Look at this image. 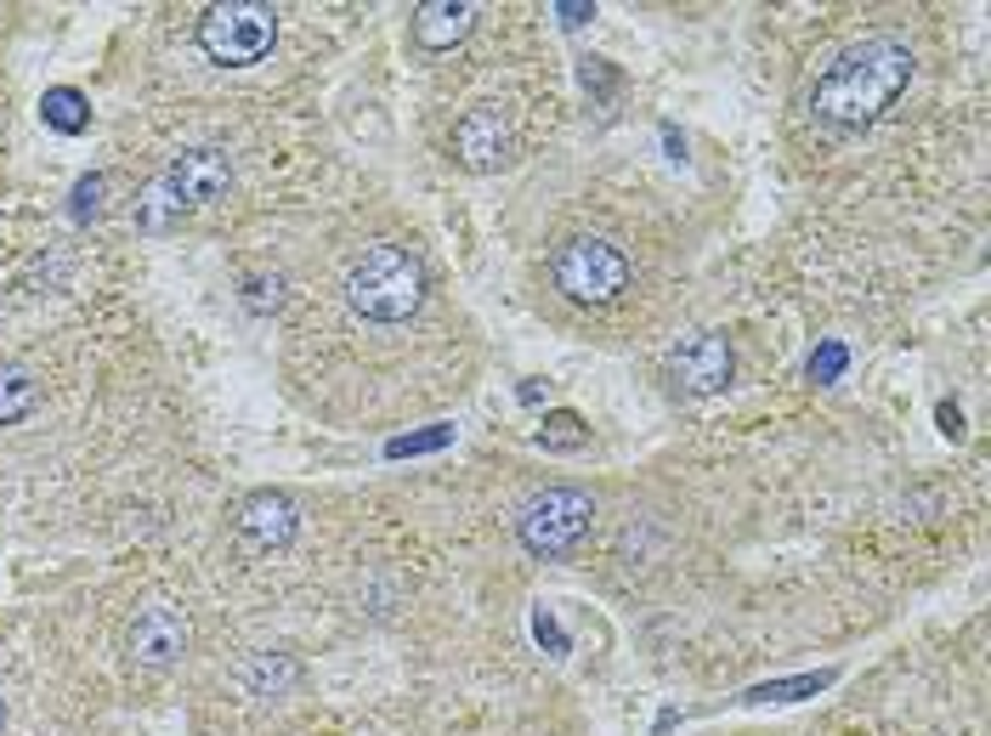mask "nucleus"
I'll use <instances>...</instances> for the list:
<instances>
[{
  "label": "nucleus",
  "mask_w": 991,
  "mask_h": 736,
  "mask_svg": "<svg viewBox=\"0 0 991 736\" xmlns=\"http://www.w3.org/2000/svg\"><path fill=\"white\" fill-rule=\"evenodd\" d=\"M103 187H108L103 176H85V182L74 187V221H85V216L103 210Z\"/></svg>",
  "instance_id": "6ab92c4d"
},
{
  "label": "nucleus",
  "mask_w": 991,
  "mask_h": 736,
  "mask_svg": "<svg viewBox=\"0 0 991 736\" xmlns=\"http://www.w3.org/2000/svg\"><path fill=\"white\" fill-rule=\"evenodd\" d=\"M510 153H516L510 119H505L499 108H493V103L471 108L465 119L453 125V159L465 164V171L487 176V171H499V164H510Z\"/></svg>",
  "instance_id": "6e6552de"
},
{
  "label": "nucleus",
  "mask_w": 991,
  "mask_h": 736,
  "mask_svg": "<svg viewBox=\"0 0 991 736\" xmlns=\"http://www.w3.org/2000/svg\"><path fill=\"white\" fill-rule=\"evenodd\" d=\"M130 657H137L142 668H164L176 663L182 646H187V618L176 607H142L137 618H130V634H125Z\"/></svg>",
  "instance_id": "1a4fd4ad"
},
{
  "label": "nucleus",
  "mask_w": 991,
  "mask_h": 736,
  "mask_svg": "<svg viewBox=\"0 0 991 736\" xmlns=\"http://www.w3.org/2000/svg\"><path fill=\"white\" fill-rule=\"evenodd\" d=\"M442 442H448V425H442V430H419V437H396L385 453L403 459V453H431V448H442Z\"/></svg>",
  "instance_id": "a211bd4d"
},
{
  "label": "nucleus",
  "mask_w": 991,
  "mask_h": 736,
  "mask_svg": "<svg viewBox=\"0 0 991 736\" xmlns=\"http://www.w3.org/2000/svg\"><path fill=\"white\" fill-rule=\"evenodd\" d=\"M912 46L896 35H867L844 46L828 69L810 85V119L828 137H862L867 125L884 119V108H896V96L912 85Z\"/></svg>",
  "instance_id": "f257e3e1"
},
{
  "label": "nucleus",
  "mask_w": 991,
  "mask_h": 736,
  "mask_svg": "<svg viewBox=\"0 0 991 736\" xmlns=\"http://www.w3.org/2000/svg\"><path fill=\"white\" fill-rule=\"evenodd\" d=\"M182 221H187L182 198L153 176V182L142 187V198H137V227H142V232H171V227H182Z\"/></svg>",
  "instance_id": "ddd939ff"
},
{
  "label": "nucleus",
  "mask_w": 991,
  "mask_h": 736,
  "mask_svg": "<svg viewBox=\"0 0 991 736\" xmlns=\"http://www.w3.org/2000/svg\"><path fill=\"white\" fill-rule=\"evenodd\" d=\"M669 375H675V386H680L685 396H714V391H725V386H731V375H737L731 341H725V334H714V329L691 334V341L675 346Z\"/></svg>",
  "instance_id": "0eeeda50"
},
{
  "label": "nucleus",
  "mask_w": 991,
  "mask_h": 736,
  "mask_svg": "<svg viewBox=\"0 0 991 736\" xmlns=\"http://www.w3.org/2000/svg\"><path fill=\"white\" fill-rule=\"evenodd\" d=\"M550 273H555V289L573 300V307H612V300L630 289V255H623L612 239L601 232H573L561 239L555 255H550Z\"/></svg>",
  "instance_id": "7ed1b4c3"
},
{
  "label": "nucleus",
  "mask_w": 991,
  "mask_h": 736,
  "mask_svg": "<svg viewBox=\"0 0 991 736\" xmlns=\"http://www.w3.org/2000/svg\"><path fill=\"white\" fill-rule=\"evenodd\" d=\"M555 18L567 23V28H578V23H584V18H595V12H589V7H555Z\"/></svg>",
  "instance_id": "5701e85b"
},
{
  "label": "nucleus",
  "mask_w": 991,
  "mask_h": 736,
  "mask_svg": "<svg viewBox=\"0 0 991 736\" xmlns=\"http://www.w3.org/2000/svg\"><path fill=\"white\" fill-rule=\"evenodd\" d=\"M41 108H46V125L69 130V137H74V130H85V119H91V114H85V96H80V91H69V85L46 91V103H41Z\"/></svg>",
  "instance_id": "dca6fc26"
},
{
  "label": "nucleus",
  "mask_w": 991,
  "mask_h": 736,
  "mask_svg": "<svg viewBox=\"0 0 991 736\" xmlns=\"http://www.w3.org/2000/svg\"><path fill=\"white\" fill-rule=\"evenodd\" d=\"M584 442H589V425H584L573 409L544 414V425H539V448H550V453H578Z\"/></svg>",
  "instance_id": "4468645a"
},
{
  "label": "nucleus",
  "mask_w": 991,
  "mask_h": 736,
  "mask_svg": "<svg viewBox=\"0 0 991 736\" xmlns=\"http://www.w3.org/2000/svg\"><path fill=\"white\" fill-rule=\"evenodd\" d=\"M159 182L171 187L176 198H182V210L193 216V210H205V205H216V198L233 187V159H227L221 148H187V153H176L171 164L159 171Z\"/></svg>",
  "instance_id": "423d86ee"
},
{
  "label": "nucleus",
  "mask_w": 991,
  "mask_h": 736,
  "mask_svg": "<svg viewBox=\"0 0 991 736\" xmlns=\"http://www.w3.org/2000/svg\"><path fill=\"white\" fill-rule=\"evenodd\" d=\"M589 521H595L589 493H578V487H544V493H533V498L521 505L516 532H521V544L533 550V555H567V550L584 544Z\"/></svg>",
  "instance_id": "39448f33"
},
{
  "label": "nucleus",
  "mask_w": 991,
  "mask_h": 736,
  "mask_svg": "<svg viewBox=\"0 0 991 736\" xmlns=\"http://www.w3.org/2000/svg\"><path fill=\"white\" fill-rule=\"evenodd\" d=\"M471 28H476V7H465V0H425V7H414V46L425 51H453Z\"/></svg>",
  "instance_id": "9b49d317"
},
{
  "label": "nucleus",
  "mask_w": 991,
  "mask_h": 736,
  "mask_svg": "<svg viewBox=\"0 0 991 736\" xmlns=\"http://www.w3.org/2000/svg\"><path fill=\"white\" fill-rule=\"evenodd\" d=\"M833 375H844V346H821L810 357V380H833Z\"/></svg>",
  "instance_id": "412c9836"
},
{
  "label": "nucleus",
  "mask_w": 991,
  "mask_h": 736,
  "mask_svg": "<svg viewBox=\"0 0 991 736\" xmlns=\"http://www.w3.org/2000/svg\"><path fill=\"white\" fill-rule=\"evenodd\" d=\"M239 539L255 550H284L295 539V505L289 493H250L239 505Z\"/></svg>",
  "instance_id": "9d476101"
},
{
  "label": "nucleus",
  "mask_w": 991,
  "mask_h": 736,
  "mask_svg": "<svg viewBox=\"0 0 991 736\" xmlns=\"http://www.w3.org/2000/svg\"><path fill=\"white\" fill-rule=\"evenodd\" d=\"M41 409V380L28 368H0V425H18Z\"/></svg>",
  "instance_id": "f8f14e48"
},
{
  "label": "nucleus",
  "mask_w": 991,
  "mask_h": 736,
  "mask_svg": "<svg viewBox=\"0 0 991 736\" xmlns=\"http://www.w3.org/2000/svg\"><path fill=\"white\" fill-rule=\"evenodd\" d=\"M941 430H952V437H957V430H964V414H957L952 403H941Z\"/></svg>",
  "instance_id": "b1692460"
},
{
  "label": "nucleus",
  "mask_w": 991,
  "mask_h": 736,
  "mask_svg": "<svg viewBox=\"0 0 991 736\" xmlns=\"http://www.w3.org/2000/svg\"><path fill=\"white\" fill-rule=\"evenodd\" d=\"M278 41V12L255 7V0H233V7H210L198 12V46L221 69H250L273 51Z\"/></svg>",
  "instance_id": "20e7f679"
},
{
  "label": "nucleus",
  "mask_w": 991,
  "mask_h": 736,
  "mask_svg": "<svg viewBox=\"0 0 991 736\" xmlns=\"http://www.w3.org/2000/svg\"><path fill=\"white\" fill-rule=\"evenodd\" d=\"M0 725H7V702H0Z\"/></svg>",
  "instance_id": "393cba45"
},
{
  "label": "nucleus",
  "mask_w": 991,
  "mask_h": 736,
  "mask_svg": "<svg viewBox=\"0 0 991 736\" xmlns=\"http://www.w3.org/2000/svg\"><path fill=\"white\" fill-rule=\"evenodd\" d=\"M278 289H284L278 278H244V300H250V307H255V312H267V307H278Z\"/></svg>",
  "instance_id": "aec40b11"
},
{
  "label": "nucleus",
  "mask_w": 991,
  "mask_h": 736,
  "mask_svg": "<svg viewBox=\"0 0 991 736\" xmlns=\"http://www.w3.org/2000/svg\"><path fill=\"white\" fill-rule=\"evenodd\" d=\"M821 686H833V668H816V675H793V680L753 686V691H748V702H793V697H816Z\"/></svg>",
  "instance_id": "2eb2a0df"
},
{
  "label": "nucleus",
  "mask_w": 991,
  "mask_h": 736,
  "mask_svg": "<svg viewBox=\"0 0 991 736\" xmlns=\"http://www.w3.org/2000/svg\"><path fill=\"white\" fill-rule=\"evenodd\" d=\"M584 85H595V91H612V69H607L601 57H589V62H584Z\"/></svg>",
  "instance_id": "4be33fe9"
},
{
  "label": "nucleus",
  "mask_w": 991,
  "mask_h": 736,
  "mask_svg": "<svg viewBox=\"0 0 991 736\" xmlns=\"http://www.w3.org/2000/svg\"><path fill=\"white\" fill-rule=\"evenodd\" d=\"M425 261L408 244H369L346 273V307L369 323H403L425 307Z\"/></svg>",
  "instance_id": "f03ea898"
},
{
  "label": "nucleus",
  "mask_w": 991,
  "mask_h": 736,
  "mask_svg": "<svg viewBox=\"0 0 991 736\" xmlns=\"http://www.w3.org/2000/svg\"><path fill=\"white\" fill-rule=\"evenodd\" d=\"M295 675H301V668H295L289 657H255L250 663V686L261 691V686H289Z\"/></svg>",
  "instance_id": "f3484780"
}]
</instances>
